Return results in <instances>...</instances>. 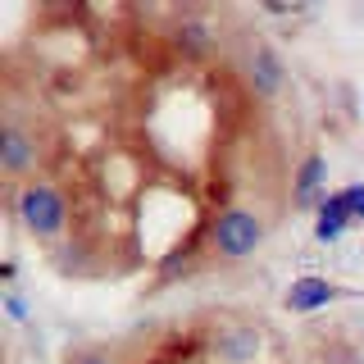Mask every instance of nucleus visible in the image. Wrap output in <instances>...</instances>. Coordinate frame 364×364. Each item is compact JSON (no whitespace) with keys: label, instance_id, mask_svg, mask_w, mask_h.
<instances>
[{"label":"nucleus","instance_id":"39448f33","mask_svg":"<svg viewBox=\"0 0 364 364\" xmlns=\"http://www.w3.org/2000/svg\"><path fill=\"white\" fill-rule=\"evenodd\" d=\"M242 68H246V82L255 87V96H264V100L287 87V64H282V55L269 41H246Z\"/></svg>","mask_w":364,"mask_h":364},{"label":"nucleus","instance_id":"1a4fd4ad","mask_svg":"<svg viewBox=\"0 0 364 364\" xmlns=\"http://www.w3.org/2000/svg\"><path fill=\"white\" fill-rule=\"evenodd\" d=\"M173 46L182 55H205L210 50V28H205V23H182L173 32Z\"/></svg>","mask_w":364,"mask_h":364},{"label":"nucleus","instance_id":"6e6552de","mask_svg":"<svg viewBox=\"0 0 364 364\" xmlns=\"http://www.w3.org/2000/svg\"><path fill=\"white\" fill-rule=\"evenodd\" d=\"M323 173H328L323 155H305L301 173H296V200H301V205H310V200L318 196V187H323Z\"/></svg>","mask_w":364,"mask_h":364},{"label":"nucleus","instance_id":"9d476101","mask_svg":"<svg viewBox=\"0 0 364 364\" xmlns=\"http://www.w3.org/2000/svg\"><path fill=\"white\" fill-rule=\"evenodd\" d=\"M341 200H346V210H350V223H364V182L346 187V191H341Z\"/></svg>","mask_w":364,"mask_h":364},{"label":"nucleus","instance_id":"f257e3e1","mask_svg":"<svg viewBox=\"0 0 364 364\" xmlns=\"http://www.w3.org/2000/svg\"><path fill=\"white\" fill-rule=\"evenodd\" d=\"M14 219L28 228L37 242H55L68 228V200L55 182L28 178V182H18V191H14Z\"/></svg>","mask_w":364,"mask_h":364},{"label":"nucleus","instance_id":"f8f14e48","mask_svg":"<svg viewBox=\"0 0 364 364\" xmlns=\"http://www.w3.org/2000/svg\"><path fill=\"white\" fill-rule=\"evenodd\" d=\"M77 364H114V360H109V355H100V350H91V355H82Z\"/></svg>","mask_w":364,"mask_h":364},{"label":"nucleus","instance_id":"0eeeda50","mask_svg":"<svg viewBox=\"0 0 364 364\" xmlns=\"http://www.w3.org/2000/svg\"><path fill=\"white\" fill-rule=\"evenodd\" d=\"M346 228H350V210H346V200H341V191H333V196H323V205H318L314 237L318 242H337Z\"/></svg>","mask_w":364,"mask_h":364},{"label":"nucleus","instance_id":"7ed1b4c3","mask_svg":"<svg viewBox=\"0 0 364 364\" xmlns=\"http://www.w3.org/2000/svg\"><path fill=\"white\" fill-rule=\"evenodd\" d=\"M264 350V333L255 323H219L210 333V355L219 364H255Z\"/></svg>","mask_w":364,"mask_h":364},{"label":"nucleus","instance_id":"423d86ee","mask_svg":"<svg viewBox=\"0 0 364 364\" xmlns=\"http://www.w3.org/2000/svg\"><path fill=\"white\" fill-rule=\"evenodd\" d=\"M341 296V287H333L328 278H296L291 287H287V296H282V305H287L291 314H314V310H323V305H333Z\"/></svg>","mask_w":364,"mask_h":364},{"label":"nucleus","instance_id":"20e7f679","mask_svg":"<svg viewBox=\"0 0 364 364\" xmlns=\"http://www.w3.org/2000/svg\"><path fill=\"white\" fill-rule=\"evenodd\" d=\"M37 159H41L37 132H28L18 119H5V128H0V173L18 182L28 178V168H37Z\"/></svg>","mask_w":364,"mask_h":364},{"label":"nucleus","instance_id":"9b49d317","mask_svg":"<svg viewBox=\"0 0 364 364\" xmlns=\"http://www.w3.org/2000/svg\"><path fill=\"white\" fill-rule=\"evenodd\" d=\"M5 310L14 314V318H28V305H23V296H18V287H9V291H5Z\"/></svg>","mask_w":364,"mask_h":364},{"label":"nucleus","instance_id":"f03ea898","mask_svg":"<svg viewBox=\"0 0 364 364\" xmlns=\"http://www.w3.org/2000/svg\"><path fill=\"white\" fill-rule=\"evenodd\" d=\"M210 246L228 264H242V259H250L264 246V219H259L255 210H242V205H237V210H223L210 228Z\"/></svg>","mask_w":364,"mask_h":364}]
</instances>
